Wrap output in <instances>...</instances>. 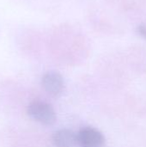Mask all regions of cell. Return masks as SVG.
<instances>
[{
    "label": "cell",
    "instance_id": "obj_1",
    "mask_svg": "<svg viewBox=\"0 0 146 147\" xmlns=\"http://www.w3.org/2000/svg\"><path fill=\"white\" fill-rule=\"evenodd\" d=\"M27 113L32 120L44 126H52L57 121L54 109L50 103L44 101L31 102L28 106Z\"/></svg>",
    "mask_w": 146,
    "mask_h": 147
},
{
    "label": "cell",
    "instance_id": "obj_2",
    "mask_svg": "<svg viewBox=\"0 0 146 147\" xmlns=\"http://www.w3.org/2000/svg\"><path fill=\"white\" fill-rule=\"evenodd\" d=\"M78 146L106 147L105 136L93 127H85L77 133Z\"/></svg>",
    "mask_w": 146,
    "mask_h": 147
},
{
    "label": "cell",
    "instance_id": "obj_3",
    "mask_svg": "<svg viewBox=\"0 0 146 147\" xmlns=\"http://www.w3.org/2000/svg\"><path fill=\"white\" fill-rule=\"evenodd\" d=\"M43 89L52 96L59 97L65 90V80L60 73L51 71L45 73L41 79Z\"/></svg>",
    "mask_w": 146,
    "mask_h": 147
},
{
    "label": "cell",
    "instance_id": "obj_4",
    "mask_svg": "<svg viewBox=\"0 0 146 147\" xmlns=\"http://www.w3.org/2000/svg\"><path fill=\"white\" fill-rule=\"evenodd\" d=\"M55 147H77V134L68 128H62L56 131L52 138Z\"/></svg>",
    "mask_w": 146,
    "mask_h": 147
},
{
    "label": "cell",
    "instance_id": "obj_5",
    "mask_svg": "<svg viewBox=\"0 0 146 147\" xmlns=\"http://www.w3.org/2000/svg\"><path fill=\"white\" fill-rule=\"evenodd\" d=\"M137 32L138 34L142 36L144 39L146 40V25L145 24H140L137 27Z\"/></svg>",
    "mask_w": 146,
    "mask_h": 147
}]
</instances>
